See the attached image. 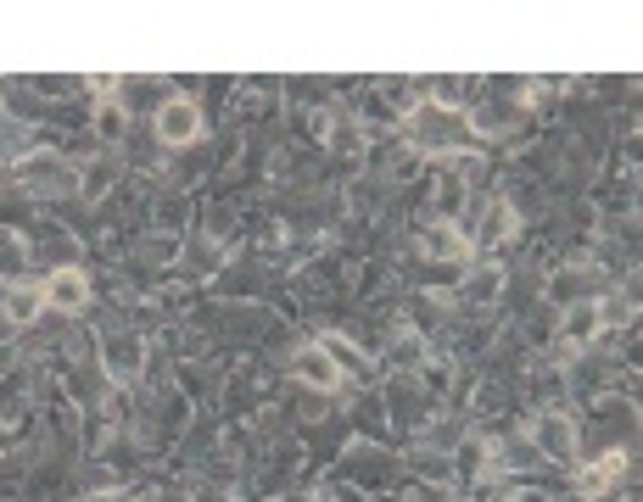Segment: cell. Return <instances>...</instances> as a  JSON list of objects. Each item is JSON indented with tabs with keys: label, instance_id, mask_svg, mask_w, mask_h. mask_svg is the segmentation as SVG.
Instances as JSON below:
<instances>
[{
	"label": "cell",
	"instance_id": "obj_1",
	"mask_svg": "<svg viewBox=\"0 0 643 502\" xmlns=\"http://www.w3.org/2000/svg\"><path fill=\"white\" fill-rule=\"evenodd\" d=\"M196 129H202V117H196V100H168L163 117H157V134H163L168 145L196 140Z\"/></svg>",
	"mask_w": 643,
	"mask_h": 502
},
{
	"label": "cell",
	"instance_id": "obj_2",
	"mask_svg": "<svg viewBox=\"0 0 643 502\" xmlns=\"http://www.w3.org/2000/svg\"><path fill=\"white\" fill-rule=\"evenodd\" d=\"M84 296H90V280L79 268H62V273H51V285H45V301H51V307H84Z\"/></svg>",
	"mask_w": 643,
	"mask_h": 502
},
{
	"label": "cell",
	"instance_id": "obj_3",
	"mask_svg": "<svg viewBox=\"0 0 643 502\" xmlns=\"http://www.w3.org/2000/svg\"><path fill=\"white\" fill-rule=\"evenodd\" d=\"M296 374H303V380H313V385H336L341 380V374L330 368V358H325V351H303V358H296Z\"/></svg>",
	"mask_w": 643,
	"mask_h": 502
},
{
	"label": "cell",
	"instance_id": "obj_4",
	"mask_svg": "<svg viewBox=\"0 0 643 502\" xmlns=\"http://www.w3.org/2000/svg\"><path fill=\"white\" fill-rule=\"evenodd\" d=\"M34 307H40V296H34V290L12 296V318H34Z\"/></svg>",
	"mask_w": 643,
	"mask_h": 502
}]
</instances>
